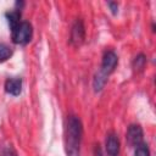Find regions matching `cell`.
Listing matches in <instances>:
<instances>
[{"label":"cell","mask_w":156,"mask_h":156,"mask_svg":"<svg viewBox=\"0 0 156 156\" xmlns=\"http://www.w3.org/2000/svg\"><path fill=\"white\" fill-rule=\"evenodd\" d=\"M143 139H144L143 128L139 124H130L128 127V130H127V140H128V144L130 146L135 147L139 144L144 143Z\"/></svg>","instance_id":"cell-5"},{"label":"cell","mask_w":156,"mask_h":156,"mask_svg":"<svg viewBox=\"0 0 156 156\" xmlns=\"http://www.w3.org/2000/svg\"><path fill=\"white\" fill-rule=\"evenodd\" d=\"M117 65H118V56H117V54L113 50L105 51L104 56H102L100 69H99V72L95 73L94 79H93V88H94V90L96 93L102 90V88L105 87V84L107 82V77L115 71Z\"/></svg>","instance_id":"cell-2"},{"label":"cell","mask_w":156,"mask_h":156,"mask_svg":"<svg viewBox=\"0 0 156 156\" xmlns=\"http://www.w3.org/2000/svg\"><path fill=\"white\" fill-rule=\"evenodd\" d=\"M145 63H146V56L144 54H139L133 60V68L135 71H143V68L145 67Z\"/></svg>","instance_id":"cell-10"},{"label":"cell","mask_w":156,"mask_h":156,"mask_svg":"<svg viewBox=\"0 0 156 156\" xmlns=\"http://www.w3.org/2000/svg\"><path fill=\"white\" fill-rule=\"evenodd\" d=\"M5 91L12 96H17L22 91V78L12 77L7 78L5 82Z\"/></svg>","instance_id":"cell-7"},{"label":"cell","mask_w":156,"mask_h":156,"mask_svg":"<svg viewBox=\"0 0 156 156\" xmlns=\"http://www.w3.org/2000/svg\"><path fill=\"white\" fill-rule=\"evenodd\" d=\"M94 156H104L102 150H101V147H100L99 144H96V145L94 146Z\"/></svg>","instance_id":"cell-14"},{"label":"cell","mask_w":156,"mask_h":156,"mask_svg":"<svg viewBox=\"0 0 156 156\" xmlns=\"http://www.w3.org/2000/svg\"><path fill=\"white\" fill-rule=\"evenodd\" d=\"M12 54H13V51L9 45H6L4 43H0V62H4L6 60H9L12 56Z\"/></svg>","instance_id":"cell-9"},{"label":"cell","mask_w":156,"mask_h":156,"mask_svg":"<svg viewBox=\"0 0 156 156\" xmlns=\"http://www.w3.org/2000/svg\"><path fill=\"white\" fill-rule=\"evenodd\" d=\"M33 37V27L28 21H21L17 26L11 28L12 41L17 45H26Z\"/></svg>","instance_id":"cell-3"},{"label":"cell","mask_w":156,"mask_h":156,"mask_svg":"<svg viewBox=\"0 0 156 156\" xmlns=\"http://www.w3.org/2000/svg\"><path fill=\"white\" fill-rule=\"evenodd\" d=\"M0 156H17V152L13 150V147L11 145H7V146L1 149Z\"/></svg>","instance_id":"cell-12"},{"label":"cell","mask_w":156,"mask_h":156,"mask_svg":"<svg viewBox=\"0 0 156 156\" xmlns=\"http://www.w3.org/2000/svg\"><path fill=\"white\" fill-rule=\"evenodd\" d=\"M134 156H150V149H149L147 144L141 143L138 146H135Z\"/></svg>","instance_id":"cell-11"},{"label":"cell","mask_w":156,"mask_h":156,"mask_svg":"<svg viewBox=\"0 0 156 156\" xmlns=\"http://www.w3.org/2000/svg\"><path fill=\"white\" fill-rule=\"evenodd\" d=\"M105 149H106V154L107 156H118L119 155V149H121V144H119V139L117 136V134L115 133H108L106 136V143H105Z\"/></svg>","instance_id":"cell-6"},{"label":"cell","mask_w":156,"mask_h":156,"mask_svg":"<svg viewBox=\"0 0 156 156\" xmlns=\"http://www.w3.org/2000/svg\"><path fill=\"white\" fill-rule=\"evenodd\" d=\"M83 124L79 117L69 115L65 130V150L67 156H80Z\"/></svg>","instance_id":"cell-1"},{"label":"cell","mask_w":156,"mask_h":156,"mask_svg":"<svg viewBox=\"0 0 156 156\" xmlns=\"http://www.w3.org/2000/svg\"><path fill=\"white\" fill-rule=\"evenodd\" d=\"M107 5H108V7L111 9V12H112L113 15H116V13L118 12V4H117V2L110 1V2H107Z\"/></svg>","instance_id":"cell-13"},{"label":"cell","mask_w":156,"mask_h":156,"mask_svg":"<svg viewBox=\"0 0 156 156\" xmlns=\"http://www.w3.org/2000/svg\"><path fill=\"white\" fill-rule=\"evenodd\" d=\"M85 39V28L82 20H76L71 29V43L74 46H79Z\"/></svg>","instance_id":"cell-4"},{"label":"cell","mask_w":156,"mask_h":156,"mask_svg":"<svg viewBox=\"0 0 156 156\" xmlns=\"http://www.w3.org/2000/svg\"><path fill=\"white\" fill-rule=\"evenodd\" d=\"M5 17H6V20L9 22V26H10V29H11L21 22V10L20 9H13L11 11H7L5 13Z\"/></svg>","instance_id":"cell-8"}]
</instances>
